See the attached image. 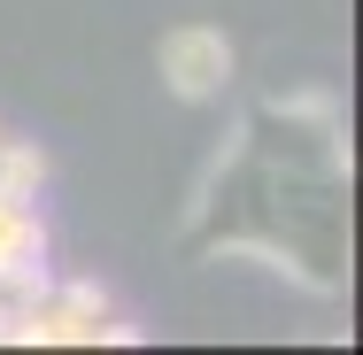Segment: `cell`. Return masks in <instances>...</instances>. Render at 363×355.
Instances as JSON below:
<instances>
[{
	"instance_id": "obj_1",
	"label": "cell",
	"mask_w": 363,
	"mask_h": 355,
	"mask_svg": "<svg viewBox=\"0 0 363 355\" xmlns=\"http://www.w3.org/2000/svg\"><path fill=\"white\" fill-rule=\"evenodd\" d=\"M0 340H23V348H101V340H132V325L116 317V301L101 286H31L8 317H0Z\"/></svg>"
},
{
	"instance_id": "obj_2",
	"label": "cell",
	"mask_w": 363,
	"mask_h": 355,
	"mask_svg": "<svg viewBox=\"0 0 363 355\" xmlns=\"http://www.w3.org/2000/svg\"><path fill=\"white\" fill-rule=\"evenodd\" d=\"M155 62H162V85L178 101H217L232 85V39L217 23H178V31H162Z\"/></svg>"
},
{
	"instance_id": "obj_3",
	"label": "cell",
	"mask_w": 363,
	"mask_h": 355,
	"mask_svg": "<svg viewBox=\"0 0 363 355\" xmlns=\"http://www.w3.org/2000/svg\"><path fill=\"white\" fill-rule=\"evenodd\" d=\"M39 263H47V224L31 201H0V317L39 286Z\"/></svg>"
},
{
	"instance_id": "obj_4",
	"label": "cell",
	"mask_w": 363,
	"mask_h": 355,
	"mask_svg": "<svg viewBox=\"0 0 363 355\" xmlns=\"http://www.w3.org/2000/svg\"><path fill=\"white\" fill-rule=\"evenodd\" d=\"M47 186V154L23 140H0V201H39Z\"/></svg>"
}]
</instances>
